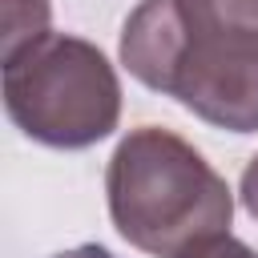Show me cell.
<instances>
[{
    "label": "cell",
    "mask_w": 258,
    "mask_h": 258,
    "mask_svg": "<svg viewBox=\"0 0 258 258\" xmlns=\"http://www.w3.org/2000/svg\"><path fill=\"white\" fill-rule=\"evenodd\" d=\"M12 125L52 149H85L117 129L121 85L105 52L69 32H44L4 60Z\"/></svg>",
    "instance_id": "obj_3"
},
{
    "label": "cell",
    "mask_w": 258,
    "mask_h": 258,
    "mask_svg": "<svg viewBox=\"0 0 258 258\" xmlns=\"http://www.w3.org/2000/svg\"><path fill=\"white\" fill-rule=\"evenodd\" d=\"M105 194L117 234L153 258H177L230 234L234 194L226 177L185 137L157 125L121 137L105 169Z\"/></svg>",
    "instance_id": "obj_2"
},
{
    "label": "cell",
    "mask_w": 258,
    "mask_h": 258,
    "mask_svg": "<svg viewBox=\"0 0 258 258\" xmlns=\"http://www.w3.org/2000/svg\"><path fill=\"white\" fill-rule=\"evenodd\" d=\"M121 64L218 129H258V0H141Z\"/></svg>",
    "instance_id": "obj_1"
},
{
    "label": "cell",
    "mask_w": 258,
    "mask_h": 258,
    "mask_svg": "<svg viewBox=\"0 0 258 258\" xmlns=\"http://www.w3.org/2000/svg\"><path fill=\"white\" fill-rule=\"evenodd\" d=\"M4 60L48 32V0H4Z\"/></svg>",
    "instance_id": "obj_4"
},
{
    "label": "cell",
    "mask_w": 258,
    "mask_h": 258,
    "mask_svg": "<svg viewBox=\"0 0 258 258\" xmlns=\"http://www.w3.org/2000/svg\"><path fill=\"white\" fill-rule=\"evenodd\" d=\"M242 202H246V210L258 218V153L246 161V169H242Z\"/></svg>",
    "instance_id": "obj_6"
},
{
    "label": "cell",
    "mask_w": 258,
    "mask_h": 258,
    "mask_svg": "<svg viewBox=\"0 0 258 258\" xmlns=\"http://www.w3.org/2000/svg\"><path fill=\"white\" fill-rule=\"evenodd\" d=\"M177 258H258L246 242H238V238H230V234H218V238H206V242H198V246H189L185 254H177Z\"/></svg>",
    "instance_id": "obj_5"
},
{
    "label": "cell",
    "mask_w": 258,
    "mask_h": 258,
    "mask_svg": "<svg viewBox=\"0 0 258 258\" xmlns=\"http://www.w3.org/2000/svg\"><path fill=\"white\" fill-rule=\"evenodd\" d=\"M52 258H113L105 246H97V242H85V246H73V250H60V254H52Z\"/></svg>",
    "instance_id": "obj_7"
}]
</instances>
